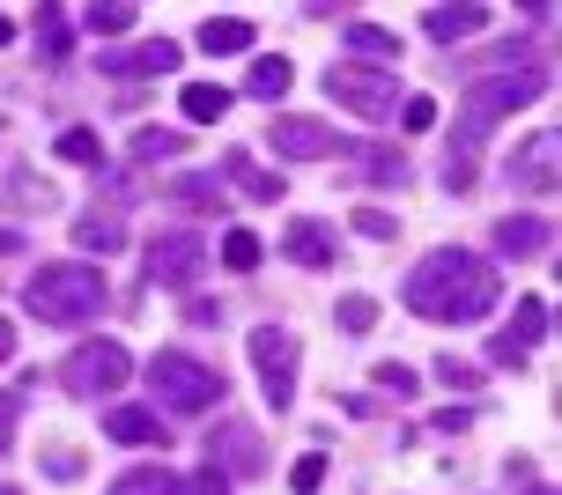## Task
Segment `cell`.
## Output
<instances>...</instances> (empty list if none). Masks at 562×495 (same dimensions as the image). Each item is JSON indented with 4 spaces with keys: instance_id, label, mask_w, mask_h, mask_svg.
Listing matches in <instances>:
<instances>
[{
    "instance_id": "obj_38",
    "label": "cell",
    "mask_w": 562,
    "mask_h": 495,
    "mask_svg": "<svg viewBox=\"0 0 562 495\" xmlns=\"http://www.w3.org/2000/svg\"><path fill=\"white\" fill-rule=\"evenodd\" d=\"M400 126H407V134H429V126H437V104H429V97H400Z\"/></svg>"
},
{
    "instance_id": "obj_45",
    "label": "cell",
    "mask_w": 562,
    "mask_h": 495,
    "mask_svg": "<svg viewBox=\"0 0 562 495\" xmlns=\"http://www.w3.org/2000/svg\"><path fill=\"white\" fill-rule=\"evenodd\" d=\"M15 251H23V229H8V222H0V259H15Z\"/></svg>"
},
{
    "instance_id": "obj_3",
    "label": "cell",
    "mask_w": 562,
    "mask_h": 495,
    "mask_svg": "<svg viewBox=\"0 0 562 495\" xmlns=\"http://www.w3.org/2000/svg\"><path fill=\"white\" fill-rule=\"evenodd\" d=\"M548 89V75H518V67H481L474 82H467V97H459V119H467V134L459 140H474L481 148V134L496 126V119H510V111H526Z\"/></svg>"
},
{
    "instance_id": "obj_32",
    "label": "cell",
    "mask_w": 562,
    "mask_h": 495,
    "mask_svg": "<svg viewBox=\"0 0 562 495\" xmlns=\"http://www.w3.org/2000/svg\"><path fill=\"white\" fill-rule=\"evenodd\" d=\"M134 156L140 164H178V156H186V134H156V126H148V134H134Z\"/></svg>"
},
{
    "instance_id": "obj_31",
    "label": "cell",
    "mask_w": 562,
    "mask_h": 495,
    "mask_svg": "<svg viewBox=\"0 0 562 495\" xmlns=\"http://www.w3.org/2000/svg\"><path fill=\"white\" fill-rule=\"evenodd\" d=\"M259 251H267V245H259L252 229H223V267H229V274H252Z\"/></svg>"
},
{
    "instance_id": "obj_5",
    "label": "cell",
    "mask_w": 562,
    "mask_h": 495,
    "mask_svg": "<svg viewBox=\"0 0 562 495\" xmlns=\"http://www.w3.org/2000/svg\"><path fill=\"white\" fill-rule=\"evenodd\" d=\"M326 97L356 119H393L400 111V67H363V59H340L326 67Z\"/></svg>"
},
{
    "instance_id": "obj_43",
    "label": "cell",
    "mask_w": 562,
    "mask_h": 495,
    "mask_svg": "<svg viewBox=\"0 0 562 495\" xmlns=\"http://www.w3.org/2000/svg\"><path fill=\"white\" fill-rule=\"evenodd\" d=\"M45 466H53L59 481H67V473H82V451H45Z\"/></svg>"
},
{
    "instance_id": "obj_30",
    "label": "cell",
    "mask_w": 562,
    "mask_h": 495,
    "mask_svg": "<svg viewBox=\"0 0 562 495\" xmlns=\"http://www.w3.org/2000/svg\"><path fill=\"white\" fill-rule=\"evenodd\" d=\"M53 156L59 164H104V140L89 134V126H67V134L53 140Z\"/></svg>"
},
{
    "instance_id": "obj_21",
    "label": "cell",
    "mask_w": 562,
    "mask_h": 495,
    "mask_svg": "<svg viewBox=\"0 0 562 495\" xmlns=\"http://www.w3.org/2000/svg\"><path fill=\"white\" fill-rule=\"evenodd\" d=\"M30 30H37V45H45V59H67L75 53V30H67V15H59V0H37V15H30Z\"/></svg>"
},
{
    "instance_id": "obj_6",
    "label": "cell",
    "mask_w": 562,
    "mask_h": 495,
    "mask_svg": "<svg viewBox=\"0 0 562 495\" xmlns=\"http://www.w3.org/2000/svg\"><path fill=\"white\" fill-rule=\"evenodd\" d=\"M126 378H134V356H126L119 340H89V348H75L67 370H59V385L75 392V400H112Z\"/></svg>"
},
{
    "instance_id": "obj_18",
    "label": "cell",
    "mask_w": 562,
    "mask_h": 495,
    "mask_svg": "<svg viewBox=\"0 0 562 495\" xmlns=\"http://www.w3.org/2000/svg\"><path fill=\"white\" fill-rule=\"evenodd\" d=\"M223 178H237V193L259 200V207H267V200H281V178H274V170H259L245 148H223Z\"/></svg>"
},
{
    "instance_id": "obj_49",
    "label": "cell",
    "mask_w": 562,
    "mask_h": 495,
    "mask_svg": "<svg viewBox=\"0 0 562 495\" xmlns=\"http://www.w3.org/2000/svg\"><path fill=\"white\" fill-rule=\"evenodd\" d=\"M0 45H15V23H8V15H0Z\"/></svg>"
},
{
    "instance_id": "obj_24",
    "label": "cell",
    "mask_w": 562,
    "mask_h": 495,
    "mask_svg": "<svg viewBox=\"0 0 562 495\" xmlns=\"http://www.w3.org/2000/svg\"><path fill=\"white\" fill-rule=\"evenodd\" d=\"M0 207H23V215H45V207H53V185H37L30 170H8V178H0Z\"/></svg>"
},
{
    "instance_id": "obj_50",
    "label": "cell",
    "mask_w": 562,
    "mask_h": 495,
    "mask_svg": "<svg viewBox=\"0 0 562 495\" xmlns=\"http://www.w3.org/2000/svg\"><path fill=\"white\" fill-rule=\"evenodd\" d=\"M526 495H555V488H548V481H533V488H526Z\"/></svg>"
},
{
    "instance_id": "obj_7",
    "label": "cell",
    "mask_w": 562,
    "mask_h": 495,
    "mask_svg": "<svg viewBox=\"0 0 562 495\" xmlns=\"http://www.w3.org/2000/svg\"><path fill=\"white\" fill-rule=\"evenodd\" d=\"M267 148H274L281 164H334L348 140H340L326 119H311V111H274V126H267Z\"/></svg>"
},
{
    "instance_id": "obj_47",
    "label": "cell",
    "mask_w": 562,
    "mask_h": 495,
    "mask_svg": "<svg viewBox=\"0 0 562 495\" xmlns=\"http://www.w3.org/2000/svg\"><path fill=\"white\" fill-rule=\"evenodd\" d=\"M518 15H548V0H518Z\"/></svg>"
},
{
    "instance_id": "obj_26",
    "label": "cell",
    "mask_w": 562,
    "mask_h": 495,
    "mask_svg": "<svg viewBox=\"0 0 562 495\" xmlns=\"http://www.w3.org/2000/svg\"><path fill=\"white\" fill-rule=\"evenodd\" d=\"M178 111L193 119V126H215L229 111V89H215V82H186V97H178Z\"/></svg>"
},
{
    "instance_id": "obj_8",
    "label": "cell",
    "mask_w": 562,
    "mask_h": 495,
    "mask_svg": "<svg viewBox=\"0 0 562 495\" xmlns=\"http://www.w3.org/2000/svg\"><path fill=\"white\" fill-rule=\"evenodd\" d=\"M200 274H207V245L193 229H156L148 237V281L156 289H193Z\"/></svg>"
},
{
    "instance_id": "obj_23",
    "label": "cell",
    "mask_w": 562,
    "mask_h": 495,
    "mask_svg": "<svg viewBox=\"0 0 562 495\" xmlns=\"http://www.w3.org/2000/svg\"><path fill=\"white\" fill-rule=\"evenodd\" d=\"M112 495H186V473H170V466H134V473H119Z\"/></svg>"
},
{
    "instance_id": "obj_40",
    "label": "cell",
    "mask_w": 562,
    "mask_h": 495,
    "mask_svg": "<svg viewBox=\"0 0 562 495\" xmlns=\"http://www.w3.org/2000/svg\"><path fill=\"white\" fill-rule=\"evenodd\" d=\"M378 385H385V392H400V400H415V392H422V378L407 370V362H378Z\"/></svg>"
},
{
    "instance_id": "obj_39",
    "label": "cell",
    "mask_w": 562,
    "mask_h": 495,
    "mask_svg": "<svg viewBox=\"0 0 562 495\" xmlns=\"http://www.w3.org/2000/svg\"><path fill=\"white\" fill-rule=\"evenodd\" d=\"M526 356H533V348H526V340H510V333L488 340V362H496V370H526Z\"/></svg>"
},
{
    "instance_id": "obj_16",
    "label": "cell",
    "mask_w": 562,
    "mask_h": 495,
    "mask_svg": "<svg viewBox=\"0 0 562 495\" xmlns=\"http://www.w3.org/2000/svg\"><path fill=\"white\" fill-rule=\"evenodd\" d=\"M429 37L437 45H459V37H474V30H488V8H474V0H445V8H429Z\"/></svg>"
},
{
    "instance_id": "obj_25",
    "label": "cell",
    "mask_w": 562,
    "mask_h": 495,
    "mask_svg": "<svg viewBox=\"0 0 562 495\" xmlns=\"http://www.w3.org/2000/svg\"><path fill=\"white\" fill-rule=\"evenodd\" d=\"M245 45H252V23H245V15H215V23L200 30V53H245Z\"/></svg>"
},
{
    "instance_id": "obj_19",
    "label": "cell",
    "mask_w": 562,
    "mask_h": 495,
    "mask_svg": "<svg viewBox=\"0 0 562 495\" xmlns=\"http://www.w3.org/2000/svg\"><path fill=\"white\" fill-rule=\"evenodd\" d=\"M289 82H296L289 53H259L252 75H245V97H259V104H281V97H289Z\"/></svg>"
},
{
    "instance_id": "obj_41",
    "label": "cell",
    "mask_w": 562,
    "mask_h": 495,
    "mask_svg": "<svg viewBox=\"0 0 562 495\" xmlns=\"http://www.w3.org/2000/svg\"><path fill=\"white\" fill-rule=\"evenodd\" d=\"M186 495H229V473L223 466H200L193 481H186Z\"/></svg>"
},
{
    "instance_id": "obj_9",
    "label": "cell",
    "mask_w": 562,
    "mask_h": 495,
    "mask_svg": "<svg viewBox=\"0 0 562 495\" xmlns=\"http://www.w3.org/2000/svg\"><path fill=\"white\" fill-rule=\"evenodd\" d=\"M296 333H281V326H252V362H259V385H267V407H289L296 400Z\"/></svg>"
},
{
    "instance_id": "obj_42",
    "label": "cell",
    "mask_w": 562,
    "mask_h": 495,
    "mask_svg": "<svg viewBox=\"0 0 562 495\" xmlns=\"http://www.w3.org/2000/svg\"><path fill=\"white\" fill-rule=\"evenodd\" d=\"M437 429H445V437H459V429H474V414H467V407H445V414H437Z\"/></svg>"
},
{
    "instance_id": "obj_29",
    "label": "cell",
    "mask_w": 562,
    "mask_h": 495,
    "mask_svg": "<svg viewBox=\"0 0 562 495\" xmlns=\"http://www.w3.org/2000/svg\"><path fill=\"white\" fill-rule=\"evenodd\" d=\"M510 340H526V348H533V340H548V296H518V318H510Z\"/></svg>"
},
{
    "instance_id": "obj_14",
    "label": "cell",
    "mask_w": 562,
    "mask_h": 495,
    "mask_svg": "<svg viewBox=\"0 0 562 495\" xmlns=\"http://www.w3.org/2000/svg\"><path fill=\"white\" fill-rule=\"evenodd\" d=\"M104 437L134 443V451H156V443H170V421L156 407H112V414H104Z\"/></svg>"
},
{
    "instance_id": "obj_4",
    "label": "cell",
    "mask_w": 562,
    "mask_h": 495,
    "mask_svg": "<svg viewBox=\"0 0 562 495\" xmlns=\"http://www.w3.org/2000/svg\"><path fill=\"white\" fill-rule=\"evenodd\" d=\"M148 392H156V407L164 414H207V407H223V378L207 370V362L193 356H178V348H164V356L148 362Z\"/></svg>"
},
{
    "instance_id": "obj_35",
    "label": "cell",
    "mask_w": 562,
    "mask_h": 495,
    "mask_svg": "<svg viewBox=\"0 0 562 495\" xmlns=\"http://www.w3.org/2000/svg\"><path fill=\"white\" fill-rule=\"evenodd\" d=\"M334 318H340V333H370L378 326V296H340Z\"/></svg>"
},
{
    "instance_id": "obj_11",
    "label": "cell",
    "mask_w": 562,
    "mask_h": 495,
    "mask_svg": "<svg viewBox=\"0 0 562 495\" xmlns=\"http://www.w3.org/2000/svg\"><path fill=\"white\" fill-rule=\"evenodd\" d=\"M207 466H223L229 481H252L259 466H267V451H259L252 429H237V421H223L215 437H207Z\"/></svg>"
},
{
    "instance_id": "obj_10",
    "label": "cell",
    "mask_w": 562,
    "mask_h": 495,
    "mask_svg": "<svg viewBox=\"0 0 562 495\" xmlns=\"http://www.w3.org/2000/svg\"><path fill=\"white\" fill-rule=\"evenodd\" d=\"M555 156H562V134H555V126H540V134L510 156V185H518V193H555V185H562Z\"/></svg>"
},
{
    "instance_id": "obj_2",
    "label": "cell",
    "mask_w": 562,
    "mask_h": 495,
    "mask_svg": "<svg viewBox=\"0 0 562 495\" xmlns=\"http://www.w3.org/2000/svg\"><path fill=\"white\" fill-rule=\"evenodd\" d=\"M23 303H30L37 326L75 333V326H89V318H104L112 289H104V267H97V259H59V267H37V274H30Z\"/></svg>"
},
{
    "instance_id": "obj_27",
    "label": "cell",
    "mask_w": 562,
    "mask_h": 495,
    "mask_svg": "<svg viewBox=\"0 0 562 495\" xmlns=\"http://www.w3.org/2000/svg\"><path fill=\"white\" fill-rule=\"evenodd\" d=\"M82 30L89 37H126L134 30V0H97V8H82Z\"/></svg>"
},
{
    "instance_id": "obj_33",
    "label": "cell",
    "mask_w": 562,
    "mask_h": 495,
    "mask_svg": "<svg viewBox=\"0 0 562 495\" xmlns=\"http://www.w3.org/2000/svg\"><path fill=\"white\" fill-rule=\"evenodd\" d=\"M474 140H459V148H451L445 156V193H474Z\"/></svg>"
},
{
    "instance_id": "obj_22",
    "label": "cell",
    "mask_w": 562,
    "mask_h": 495,
    "mask_svg": "<svg viewBox=\"0 0 562 495\" xmlns=\"http://www.w3.org/2000/svg\"><path fill=\"white\" fill-rule=\"evenodd\" d=\"M340 45H348L356 59H385V67H400V37H393V30H378V23H348V30H340Z\"/></svg>"
},
{
    "instance_id": "obj_48",
    "label": "cell",
    "mask_w": 562,
    "mask_h": 495,
    "mask_svg": "<svg viewBox=\"0 0 562 495\" xmlns=\"http://www.w3.org/2000/svg\"><path fill=\"white\" fill-rule=\"evenodd\" d=\"M334 8H340V0H311V15H334Z\"/></svg>"
},
{
    "instance_id": "obj_36",
    "label": "cell",
    "mask_w": 562,
    "mask_h": 495,
    "mask_svg": "<svg viewBox=\"0 0 562 495\" xmlns=\"http://www.w3.org/2000/svg\"><path fill=\"white\" fill-rule=\"evenodd\" d=\"M289 488H296V495H318V488H326V459H318V451H304V459L289 466Z\"/></svg>"
},
{
    "instance_id": "obj_44",
    "label": "cell",
    "mask_w": 562,
    "mask_h": 495,
    "mask_svg": "<svg viewBox=\"0 0 562 495\" xmlns=\"http://www.w3.org/2000/svg\"><path fill=\"white\" fill-rule=\"evenodd\" d=\"M8 443H15V400L0 392V451H8Z\"/></svg>"
},
{
    "instance_id": "obj_15",
    "label": "cell",
    "mask_w": 562,
    "mask_h": 495,
    "mask_svg": "<svg viewBox=\"0 0 562 495\" xmlns=\"http://www.w3.org/2000/svg\"><path fill=\"white\" fill-rule=\"evenodd\" d=\"M334 229H326V222H289V229H281V251H289V259H296V267H334Z\"/></svg>"
},
{
    "instance_id": "obj_12",
    "label": "cell",
    "mask_w": 562,
    "mask_h": 495,
    "mask_svg": "<svg viewBox=\"0 0 562 495\" xmlns=\"http://www.w3.org/2000/svg\"><path fill=\"white\" fill-rule=\"evenodd\" d=\"M496 251L504 259H548L555 251V222L548 215H504L496 222Z\"/></svg>"
},
{
    "instance_id": "obj_46",
    "label": "cell",
    "mask_w": 562,
    "mask_h": 495,
    "mask_svg": "<svg viewBox=\"0 0 562 495\" xmlns=\"http://www.w3.org/2000/svg\"><path fill=\"white\" fill-rule=\"evenodd\" d=\"M15 356V326H8V318H0V362Z\"/></svg>"
},
{
    "instance_id": "obj_37",
    "label": "cell",
    "mask_w": 562,
    "mask_h": 495,
    "mask_svg": "<svg viewBox=\"0 0 562 495\" xmlns=\"http://www.w3.org/2000/svg\"><path fill=\"white\" fill-rule=\"evenodd\" d=\"M437 385L445 392H481V362H437Z\"/></svg>"
},
{
    "instance_id": "obj_20",
    "label": "cell",
    "mask_w": 562,
    "mask_h": 495,
    "mask_svg": "<svg viewBox=\"0 0 562 495\" xmlns=\"http://www.w3.org/2000/svg\"><path fill=\"white\" fill-rule=\"evenodd\" d=\"M170 200H178L186 215H223V178H207V170H186V178L170 185Z\"/></svg>"
},
{
    "instance_id": "obj_34",
    "label": "cell",
    "mask_w": 562,
    "mask_h": 495,
    "mask_svg": "<svg viewBox=\"0 0 562 495\" xmlns=\"http://www.w3.org/2000/svg\"><path fill=\"white\" fill-rule=\"evenodd\" d=\"M348 222H356V237H370V245H400V222L385 207H356Z\"/></svg>"
},
{
    "instance_id": "obj_17",
    "label": "cell",
    "mask_w": 562,
    "mask_h": 495,
    "mask_svg": "<svg viewBox=\"0 0 562 495\" xmlns=\"http://www.w3.org/2000/svg\"><path fill=\"white\" fill-rule=\"evenodd\" d=\"M75 245H82L89 259H112V251H126V222H119L112 207H89V215L75 222Z\"/></svg>"
},
{
    "instance_id": "obj_28",
    "label": "cell",
    "mask_w": 562,
    "mask_h": 495,
    "mask_svg": "<svg viewBox=\"0 0 562 495\" xmlns=\"http://www.w3.org/2000/svg\"><path fill=\"white\" fill-rule=\"evenodd\" d=\"M340 156H356L363 178H378V185H407V164H400L393 148H340Z\"/></svg>"
},
{
    "instance_id": "obj_1",
    "label": "cell",
    "mask_w": 562,
    "mask_h": 495,
    "mask_svg": "<svg viewBox=\"0 0 562 495\" xmlns=\"http://www.w3.org/2000/svg\"><path fill=\"white\" fill-rule=\"evenodd\" d=\"M407 311L415 318H429V326H481L488 311H496V267L481 259V251H429L415 274H407Z\"/></svg>"
},
{
    "instance_id": "obj_13",
    "label": "cell",
    "mask_w": 562,
    "mask_h": 495,
    "mask_svg": "<svg viewBox=\"0 0 562 495\" xmlns=\"http://www.w3.org/2000/svg\"><path fill=\"white\" fill-rule=\"evenodd\" d=\"M170 67H178V45H170V37H148V45L104 53V75H119V82H148V75H170Z\"/></svg>"
}]
</instances>
